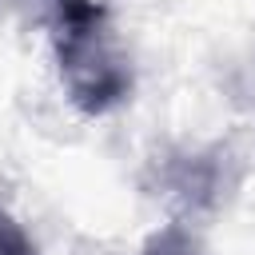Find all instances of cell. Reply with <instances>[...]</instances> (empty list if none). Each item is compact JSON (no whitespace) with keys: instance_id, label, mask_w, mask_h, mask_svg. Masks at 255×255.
<instances>
[{"instance_id":"7a4b0ae2","label":"cell","mask_w":255,"mask_h":255,"mask_svg":"<svg viewBox=\"0 0 255 255\" xmlns=\"http://www.w3.org/2000/svg\"><path fill=\"white\" fill-rule=\"evenodd\" d=\"M167 187L183 207H203V203L215 199V171L203 159H183V163H175Z\"/></svg>"},{"instance_id":"6da1fadb","label":"cell","mask_w":255,"mask_h":255,"mask_svg":"<svg viewBox=\"0 0 255 255\" xmlns=\"http://www.w3.org/2000/svg\"><path fill=\"white\" fill-rule=\"evenodd\" d=\"M56 28V60L68 100L84 116H104L131 92V64L108 40L104 20L88 24H52Z\"/></svg>"},{"instance_id":"3957f363","label":"cell","mask_w":255,"mask_h":255,"mask_svg":"<svg viewBox=\"0 0 255 255\" xmlns=\"http://www.w3.org/2000/svg\"><path fill=\"white\" fill-rule=\"evenodd\" d=\"M143 255H195V243H191V235L179 223H171L159 235H151V243L143 247Z\"/></svg>"},{"instance_id":"277c9868","label":"cell","mask_w":255,"mask_h":255,"mask_svg":"<svg viewBox=\"0 0 255 255\" xmlns=\"http://www.w3.org/2000/svg\"><path fill=\"white\" fill-rule=\"evenodd\" d=\"M0 255H40L36 243L28 239V231L8 211H0Z\"/></svg>"}]
</instances>
